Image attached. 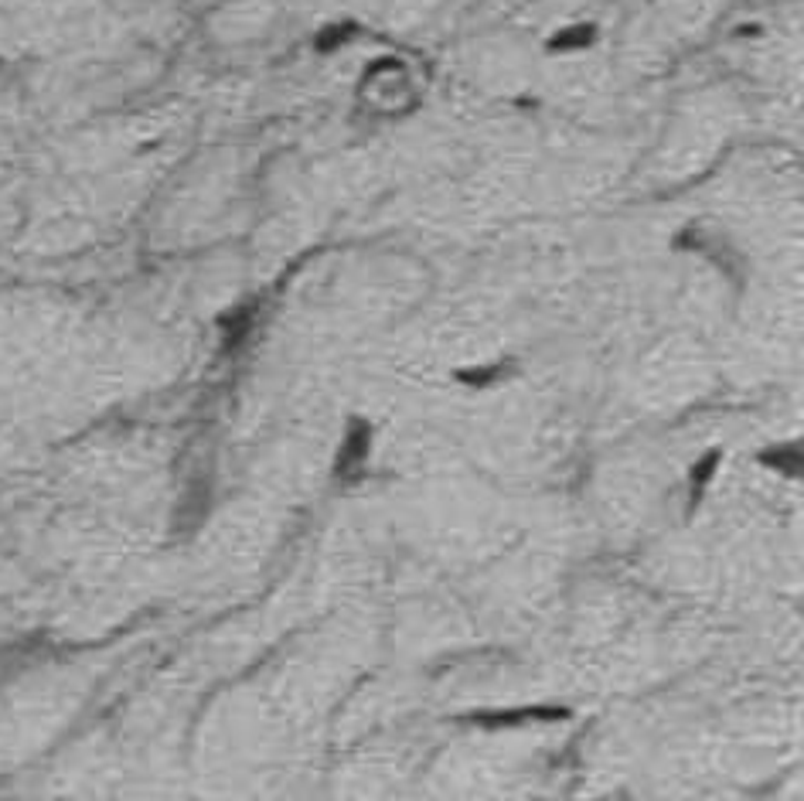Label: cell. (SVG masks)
Instances as JSON below:
<instances>
[{"instance_id":"6da1fadb","label":"cell","mask_w":804,"mask_h":801,"mask_svg":"<svg viewBox=\"0 0 804 801\" xmlns=\"http://www.w3.org/2000/svg\"><path fill=\"white\" fill-rule=\"evenodd\" d=\"M365 454H368V427L365 424H355L352 434H348V440H345L342 457H337V475L352 471L358 460H365Z\"/></svg>"},{"instance_id":"7a4b0ae2","label":"cell","mask_w":804,"mask_h":801,"mask_svg":"<svg viewBox=\"0 0 804 801\" xmlns=\"http://www.w3.org/2000/svg\"><path fill=\"white\" fill-rule=\"evenodd\" d=\"M494 375H501V365H491V368H481V372H460L463 383H471V386H488Z\"/></svg>"},{"instance_id":"3957f363","label":"cell","mask_w":804,"mask_h":801,"mask_svg":"<svg viewBox=\"0 0 804 801\" xmlns=\"http://www.w3.org/2000/svg\"><path fill=\"white\" fill-rule=\"evenodd\" d=\"M589 41V28H579V31H570L563 38H556V49H566V45H586Z\"/></svg>"},{"instance_id":"277c9868","label":"cell","mask_w":804,"mask_h":801,"mask_svg":"<svg viewBox=\"0 0 804 801\" xmlns=\"http://www.w3.org/2000/svg\"><path fill=\"white\" fill-rule=\"evenodd\" d=\"M716 460H719V454H709V457H706V460L699 464V471H692L699 485H706V481H709V471L716 468Z\"/></svg>"}]
</instances>
